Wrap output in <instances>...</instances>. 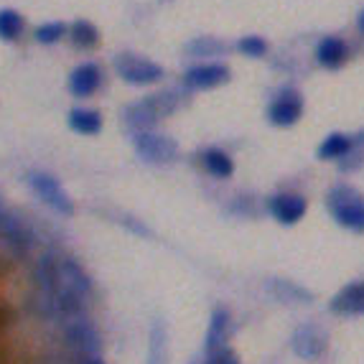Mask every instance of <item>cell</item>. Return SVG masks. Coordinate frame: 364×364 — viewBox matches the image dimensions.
<instances>
[{"mask_svg":"<svg viewBox=\"0 0 364 364\" xmlns=\"http://www.w3.org/2000/svg\"><path fill=\"white\" fill-rule=\"evenodd\" d=\"M316 64L323 69H341L349 59V46L341 36H323L316 43Z\"/></svg>","mask_w":364,"mask_h":364,"instance_id":"obj_15","label":"cell"},{"mask_svg":"<svg viewBox=\"0 0 364 364\" xmlns=\"http://www.w3.org/2000/svg\"><path fill=\"white\" fill-rule=\"evenodd\" d=\"M225 49H227L225 43L214 36H196L194 41H188L186 46H183V51L191 54L194 59H204V56H222L225 54Z\"/></svg>","mask_w":364,"mask_h":364,"instance_id":"obj_22","label":"cell"},{"mask_svg":"<svg viewBox=\"0 0 364 364\" xmlns=\"http://www.w3.org/2000/svg\"><path fill=\"white\" fill-rule=\"evenodd\" d=\"M196 364H199V362H196Z\"/></svg>","mask_w":364,"mask_h":364,"instance_id":"obj_29","label":"cell"},{"mask_svg":"<svg viewBox=\"0 0 364 364\" xmlns=\"http://www.w3.org/2000/svg\"><path fill=\"white\" fill-rule=\"evenodd\" d=\"M100 85H102V69H100L95 61H82L79 67L72 69V74H69V79H67L69 95L77 100L92 97V95L100 90Z\"/></svg>","mask_w":364,"mask_h":364,"instance_id":"obj_12","label":"cell"},{"mask_svg":"<svg viewBox=\"0 0 364 364\" xmlns=\"http://www.w3.org/2000/svg\"><path fill=\"white\" fill-rule=\"evenodd\" d=\"M6 219H8V212H6V207H3V201H0V227H3Z\"/></svg>","mask_w":364,"mask_h":364,"instance_id":"obj_28","label":"cell"},{"mask_svg":"<svg viewBox=\"0 0 364 364\" xmlns=\"http://www.w3.org/2000/svg\"><path fill=\"white\" fill-rule=\"evenodd\" d=\"M265 291L278 298L280 304H311V298H314V293L301 288L298 283H293V280H280V278L267 280Z\"/></svg>","mask_w":364,"mask_h":364,"instance_id":"obj_18","label":"cell"},{"mask_svg":"<svg viewBox=\"0 0 364 364\" xmlns=\"http://www.w3.org/2000/svg\"><path fill=\"white\" fill-rule=\"evenodd\" d=\"M328 349V336L323 334L321 326H316V323H304V326H298L291 336V352L296 354L298 359H304V362H316V359H321Z\"/></svg>","mask_w":364,"mask_h":364,"instance_id":"obj_9","label":"cell"},{"mask_svg":"<svg viewBox=\"0 0 364 364\" xmlns=\"http://www.w3.org/2000/svg\"><path fill=\"white\" fill-rule=\"evenodd\" d=\"M201 166H204V171H207L209 176L219 178V181H225V178H232V173H235V158L230 156L227 151H222V148H204L199 156Z\"/></svg>","mask_w":364,"mask_h":364,"instance_id":"obj_16","label":"cell"},{"mask_svg":"<svg viewBox=\"0 0 364 364\" xmlns=\"http://www.w3.org/2000/svg\"><path fill=\"white\" fill-rule=\"evenodd\" d=\"M235 49L240 51L242 56H250V59H262V56L267 54V41L262 36H240V41L235 43Z\"/></svg>","mask_w":364,"mask_h":364,"instance_id":"obj_24","label":"cell"},{"mask_svg":"<svg viewBox=\"0 0 364 364\" xmlns=\"http://www.w3.org/2000/svg\"><path fill=\"white\" fill-rule=\"evenodd\" d=\"M304 109H306V102H304V95L298 90H283L278 92L273 97V102L267 105V122L275 125V128H293L301 117H304Z\"/></svg>","mask_w":364,"mask_h":364,"instance_id":"obj_7","label":"cell"},{"mask_svg":"<svg viewBox=\"0 0 364 364\" xmlns=\"http://www.w3.org/2000/svg\"><path fill=\"white\" fill-rule=\"evenodd\" d=\"M176 107H178V100L171 92H158V95L143 97L122 109V125L128 128L130 135L143 133V130H153L164 117L173 115Z\"/></svg>","mask_w":364,"mask_h":364,"instance_id":"obj_1","label":"cell"},{"mask_svg":"<svg viewBox=\"0 0 364 364\" xmlns=\"http://www.w3.org/2000/svg\"><path fill=\"white\" fill-rule=\"evenodd\" d=\"M64 336H67V344L72 352L82 357H100V349H102V336H100V328L82 316V318H74V321L64 323Z\"/></svg>","mask_w":364,"mask_h":364,"instance_id":"obj_6","label":"cell"},{"mask_svg":"<svg viewBox=\"0 0 364 364\" xmlns=\"http://www.w3.org/2000/svg\"><path fill=\"white\" fill-rule=\"evenodd\" d=\"M199 364H240V357H237V352L232 346H219L214 352L204 354V359Z\"/></svg>","mask_w":364,"mask_h":364,"instance_id":"obj_25","label":"cell"},{"mask_svg":"<svg viewBox=\"0 0 364 364\" xmlns=\"http://www.w3.org/2000/svg\"><path fill=\"white\" fill-rule=\"evenodd\" d=\"M230 77V67L219 64V61H204V64H194L183 72V87L191 92H209L227 85Z\"/></svg>","mask_w":364,"mask_h":364,"instance_id":"obj_8","label":"cell"},{"mask_svg":"<svg viewBox=\"0 0 364 364\" xmlns=\"http://www.w3.org/2000/svg\"><path fill=\"white\" fill-rule=\"evenodd\" d=\"M265 207H267V214H270L278 225L293 227L306 217L309 201H306V196L293 194V191H280V194H273L267 199Z\"/></svg>","mask_w":364,"mask_h":364,"instance_id":"obj_10","label":"cell"},{"mask_svg":"<svg viewBox=\"0 0 364 364\" xmlns=\"http://www.w3.org/2000/svg\"><path fill=\"white\" fill-rule=\"evenodd\" d=\"M112 69L122 82H128L133 87H151L164 79V67L158 61L138 54H117L112 61Z\"/></svg>","mask_w":364,"mask_h":364,"instance_id":"obj_4","label":"cell"},{"mask_svg":"<svg viewBox=\"0 0 364 364\" xmlns=\"http://www.w3.org/2000/svg\"><path fill=\"white\" fill-rule=\"evenodd\" d=\"M133 151L138 153L140 161L151 166H168L178 158V143L168 135H161L156 130H143V133L130 135Z\"/></svg>","mask_w":364,"mask_h":364,"instance_id":"obj_5","label":"cell"},{"mask_svg":"<svg viewBox=\"0 0 364 364\" xmlns=\"http://www.w3.org/2000/svg\"><path fill=\"white\" fill-rule=\"evenodd\" d=\"M79 364H107L102 357H82L79 359Z\"/></svg>","mask_w":364,"mask_h":364,"instance_id":"obj_26","label":"cell"},{"mask_svg":"<svg viewBox=\"0 0 364 364\" xmlns=\"http://www.w3.org/2000/svg\"><path fill=\"white\" fill-rule=\"evenodd\" d=\"M26 183L38 199L56 212L59 217H74L77 214V207H74V199L69 196V191L61 186V181L54 176V173H46V171H28L26 173Z\"/></svg>","mask_w":364,"mask_h":364,"instance_id":"obj_3","label":"cell"},{"mask_svg":"<svg viewBox=\"0 0 364 364\" xmlns=\"http://www.w3.org/2000/svg\"><path fill=\"white\" fill-rule=\"evenodd\" d=\"M326 212L336 225L354 235H364V194L354 186L336 183L326 194Z\"/></svg>","mask_w":364,"mask_h":364,"instance_id":"obj_2","label":"cell"},{"mask_svg":"<svg viewBox=\"0 0 364 364\" xmlns=\"http://www.w3.org/2000/svg\"><path fill=\"white\" fill-rule=\"evenodd\" d=\"M168 336H166V326L161 321H153L151 334H148V354L146 364H166L168 357Z\"/></svg>","mask_w":364,"mask_h":364,"instance_id":"obj_20","label":"cell"},{"mask_svg":"<svg viewBox=\"0 0 364 364\" xmlns=\"http://www.w3.org/2000/svg\"><path fill=\"white\" fill-rule=\"evenodd\" d=\"M67 31L69 26L64 21H46V23L36 26L33 38H36V43H43V46H54V43H59L61 38L67 36Z\"/></svg>","mask_w":364,"mask_h":364,"instance_id":"obj_23","label":"cell"},{"mask_svg":"<svg viewBox=\"0 0 364 364\" xmlns=\"http://www.w3.org/2000/svg\"><path fill=\"white\" fill-rule=\"evenodd\" d=\"M67 38L77 46V49H95L100 43V31L97 26L92 23V21H74L69 23V31H67Z\"/></svg>","mask_w":364,"mask_h":364,"instance_id":"obj_19","label":"cell"},{"mask_svg":"<svg viewBox=\"0 0 364 364\" xmlns=\"http://www.w3.org/2000/svg\"><path fill=\"white\" fill-rule=\"evenodd\" d=\"M235 334V321H232V314L227 309H214L209 316V326L207 334H204V354L214 352L219 346H230V339Z\"/></svg>","mask_w":364,"mask_h":364,"instance_id":"obj_13","label":"cell"},{"mask_svg":"<svg viewBox=\"0 0 364 364\" xmlns=\"http://www.w3.org/2000/svg\"><path fill=\"white\" fill-rule=\"evenodd\" d=\"M362 138L349 133H328L326 138L318 143L316 148V158L318 161H336V164H344L346 158L359 156L362 151Z\"/></svg>","mask_w":364,"mask_h":364,"instance_id":"obj_11","label":"cell"},{"mask_svg":"<svg viewBox=\"0 0 364 364\" xmlns=\"http://www.w3.org/2000/svg\"><path fill=\"white\" fill-rule=\"evenodd\" d=\"M26 21L16 8H0V41L13 43L23 36Z\"/></svg>","mask_w":364,"mask_h":364,"instance_id":"obj_21","label":"cell"},{"mask_svg":"<svg viewBox=\"0 0 364 364\" xmlns=\"http://www.w3.org/2000/svg\"><path fill=\"white\" fill-rule=\"evenodd\" d=\"M67 125H69V130H72V133L85 135V138H92V135L102 133V115H100L97 109L74 107V109H69Z\"/></svg>","mask_w":364,"mask_h":364,"instance_id":"obj_17","label":"cell"},{"mask_svg":"<svg viewBox=\"0 0 364 364\" xmlns=\"http://www.w3.org/2000/svg\"><path fill=\"white\" fill-rule=\"evenodd\" d=\"M328 311L336 316H364V280L346 283L328 301Z\"/></svg>","mask_w":364,"mask_h":364,"instance_id":"obj_14","label":"cell"},{"mask_svg":"<svg viewBox=\"0 0 364 364\" xmlns=\"http://www.w3.org/2000/svg\"><path fill=\"white\" fill-rule=\"evenodd\" d=\"M357 31L364 36V8L359 11V16H357Z\"/></svg>","mask_w":364,"mask_h":364,"instance_id":"obj_27","label":"cell"}]
</instances>
